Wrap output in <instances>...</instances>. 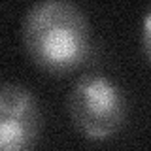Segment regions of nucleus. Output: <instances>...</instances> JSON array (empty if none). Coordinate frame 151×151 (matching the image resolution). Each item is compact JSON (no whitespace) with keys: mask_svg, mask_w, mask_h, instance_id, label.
Masks as SVG:
<instances>
[{"mask_svg":"<svg viewBox=\"0 0 151 151\" xmlns=\"http://www.w3.org/2000/svg\"><path fill=\"white\" fill-rule=\"evenodd\" d=\"M40 130L38 100L27 87L4 83L0 98V151H30Z\"/></svg>","mask_w":151,"mask_h":151,"instance_id":"3","label":"nucleus"},{"mask_svg":"<svg viewBox=\"0 0 151 151\" xmlns=\"http://www.w3.org/2000/svg\"><path fill=\"white\" fill-rule=\"evenodd\" d=\"M123 89L104 74H83L68 94V113L74 127L89 140H108L127 121Z\"/></svg>","mask_w":151,"mask_h":151,"instance_id":"2","label":"nucleus"},{"mask_svg":"<svg viewBox=\"0 0 151 151\" xmlns=\"http://www.w3.org/2000/svg\"><path fill=\"white\" fill-rule=\"evenodd\" d=\"M142 42H144V49L147 53L149 60H151V12L147 13L144 21V30H142Z\"/></svg>","mask_w":151,"mask_h":151,"instance_id":"4","label":"nucleus"},{"mask_svg":"<svg viewBox=\"0 0 151 151\" xmlns=\"http://www.w3.org/2000/svg\"><path fill=\"white\" fill-rule=\"evenodd\" d=\"M23 44L28 57L47 72H68L91 51V25L81 8L66 0H42L27 9Z\"/></svg>","mask_w":151,"mask_h":151,"instance_id":"1","label":"nucleus"}]
</instances>
